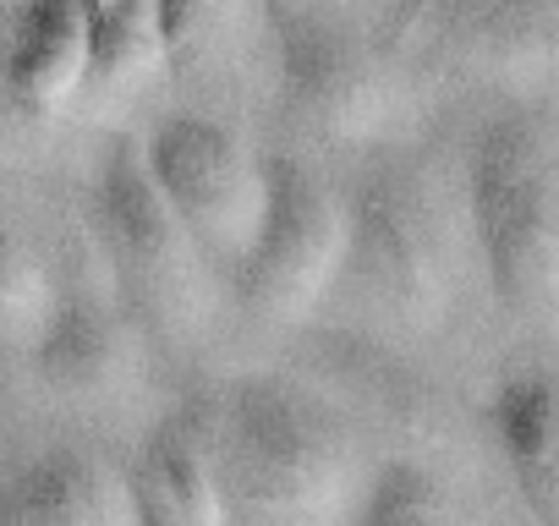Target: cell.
<instances>
[{"label": "cell", "mask_w": 559, "mask_h": 526, "mask_svg": "<svg viewBox=\"0 0 559 526\" xmlns=\"http://www.w3.org/2000/svg\"><path fill=\"white\" fill-rule=\"evenodd\" d=\"M230 526H352L368 471L352 428L302 384L236 379L214 406Z\"/></svg>", "instance_id": "1"}, {"label": "cell", "mask_w": 559, "mask_h": 526, "mask_svg": "<svg viewBox=\"0 0 559 526\" xmlns=\"http://www.w3.org/2000/svg\"><path fill=\"white\" fill-rule=\"evenodd\" d=\"M461 297V219L423 159H390L352 192L335 302L390 340L439 335Z\"/></svg>", "instance_id": "2"}, {"label": "cell", "mask_w": 559, "mask_h": 526, "mask_svg": "<svg viewBox=\"0 0 559 526\" xmlns=\"http://www.w3.org/2000/svg\"><path fill=\"white\" fill-rule=\"evenodd\" d=\"M466 219L493 302L559 335V143L537 116H504L472 143Z\"/></svg>", "instance_id": "3"}, {"label": "cell", "mask_w": 559, "mask_h": 526, "mask_svg": "<svg viewBox=\"0 0 559 526\" xmlns=\"http://www.w3.org/2000/svg\"><path fill=\"white\" fill-rule=\"evenodd\" d=\"M94 230L127 313L159 340H192L214 313V258L170 208L148 154L116 143L94 187Z\"/></svg>", "instance_id": "4"}, {"label": "cell", "mask_w": 559, "mask_h": 526, "mask_svg": "<svg viewBox=\"0 0 559 526\" xmlns=\"http://www.w3.org/2000/svg\"><path fill=\"white\" fill-rule=\"evenodd\" d=\"M390 50L439 77L559 105V0H401Z\"/></svg>", "instance_id": "5"}, {"label": "cell", "mask_w": 559, "mask_h": 526, "mask_svg": "<svg viewBox=\"0 0 559 526\" xmlns=\"http://www.w3.org/2000/svg\"><path fill=\"white\" fill-rule=\"evenodd\" d=\"M352 203L302 159H274V198L252 252L236 270V302L263 330L308 324L346 275Z\"/></svg>", "instance_id": "6"}, {"label": "cell", "mask_w": 559, "mask_h": 526, "mask_svg": "<svg viewBox=\"0 0 559 526\" xmlns=\"http://www.w3.org/2000/svg\"><path fill=\"white\" fill-rule=\"evenodd\" d=\"M143 154L203 252L236 275L269 219L274 159H263L241 132L214 116H165Z\"/></svg>", "instance_id": "7"}, {"label": "cell", "mask_w": 559, "mask_h": 526, "mask_svg": "<svg viewBox=\"0 0 559 526\" xmlns=\"http://www.w3.org/2000/svg\"><path fill=\"white\" fill-rule=\"evenodd\" d=\"M280 94L286 116L335 148L379 143L401 127L406 94L395 72L330 23H292L280 39Z\"/></svg>", "instance_id": "8"}, {"label": "cell", "mask_w": 559, "mask_h": 526, "mask_svg": "<svg viewBox=\"0 0 559 526\" xmlns=\"http://www.w3.org/2000/svg\"><path fill=\"white\" fill-rule=\"evenodd\" d=\"M138 526H230L214 411H170L127 466Z\"/></svg>", "instance_id": "9"}, {"label": "cell", "mask_w": 559, "mask_h": 526, "mask_svg": "<svg viewBox=\"0 0 559 526\" xmlns=\"http://www.w3.org/2000/svg\"><path fill=\"white\" fill-rule=\"evenodd\" d=\"M94 77V17L83 0H23L12 23L7 83L23 116L56 121Z\"/></svg>", "instance_id": "10"}, {"label": "cell", "mask_w": 559, "mask_h": 526, "mask_svg": "<svg viewBox=\"0 0 559 526\" xmlns=\"http://www.w3.org/2000/svg\"><path fill=\"white\" fill-rule=\"evenodd\" d=\"M34 373L50 395L72 406H99L116 401L138 384V335L132 313L99 308V302H67L56 330L34 351Z\"/></svg>", "instance_id": "11"}, {"label": "cell", "mask_w": 559, "mask_h": 526, "mask_svg": "<svg viewBox=\"0 0 559 526\" xmlns=\"http://www.w3.org/2000/svg\"><path fill=\"white\" fill-rule=\"evenodd\" d=\"M7 526H138L127 477L88 450H45L7 482Z\"/></svg>", "instance_id": "12"}, {"label": "cell", "mask_w": 559, "mask_h": 526, "mask_svg": "<svg viewBox=\"0 0 559 526\" xmlns=\"http://www.w3.org/2000/svg\"><path fill=\"white\" fill-rule=\"evenodd\" d=\"M493 444L537 526H559V373L521 368L493 390Z\"/></svg>", "instance_id": "13"}, {"label": "cell", "mask_w": 559, "mask_h": 526, "mask_svg": "<svg viewBox=\"0 0 559 526\" xmlns=\"http://www.w3.org/2000/svg\"><path fill=\"white\" fill-rule=\"evenodd\" d=\"M170 77H214L247 39L252 0H154Z\"/></svg>", "instance_id": "14"}, {"label": "cell", "mask_w": 559, "mask_h": 526, "mask_svg": "<svg viewBox=\"0 0 559 526\" xmlns=\"http://www.w3.org/2000/svg\"><path fill=\"white\" fill-rule=\"evenodd\" d=\"M159 67L170 72L154 0H116L110 12L94 17V77H88V94H127V88L148 83Z\"/></svg>", "instance_id": "15"}, {"label": "cell", "mask_w": 559, "mask_h": 526, "mask_svg": "<svg viewBox=\"0 0 559 526\" xmlns=\"http://www.w3.org/2000/svg\"><path fill=\"white\" fill-rule=\"evenodd\" d=\"M352 526H472V515L444 488V477H433L417 461H395V466L373 471L368 499Z\"/></svg>", "instance_id": "16"}, {"label": "cell", "mask_w": 559, "mask_h": 526, "mask_svg": "<svg viewBox=\"0 0 559 526\" xmlns=\"http://www.w3.org/2000/svg\"><path fill=\"white\" fill-rule=\"evenodd\" d=\"M67 291L56 286L50 263L39 252H28L23 241L7 247V280H0V335L17 357H34L39 340L56 330V319L67 313Z\"/></svg>", "instance_id": "17"}, {"label": "cell", "mask_w": 559, "mask_h": 526, "mask_svg": "<svg viewBox=\"0 0 559 526\" xmlns=\"http://www.w3.org/2000/svg\"><path fill=\"white\" fill-rule=\"evenodd\" d=\"M110 7H116V0H83V12H88V17H99V12H110Z\"/></svg>", "instance_id": "18"}]
</instances>
